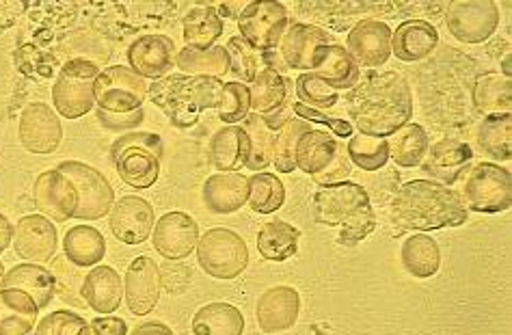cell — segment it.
Listing matches in <instances>:
<instances>
[{
    "label": "cell",
    "mask_w": 512,
    "mask_h": 335,
    "mask_svg": "<svg viewBox=\"0 0 512 335\" xmlns=\"http://www.w3.org/2000/svg\"><path fill=\"white\" fill-rule=\"evenodd\" d=\"M348 115L359 134L392 137L413 117L411 87L396 72L368 74L348 96Z\"/></svg>",
    "instance_id": "1"
},
{
    "label": "cell",
    "mask_w": 512,
    "mask_h": 335,
    "mask_svg": "<svg viewBox=\"0 0 512 335\" xmlns=\"http://www.w3.org/2000/svg\"><path fill=\"white\" fill-rule=\"evenodd\" d=\"M467 217L465 199L450 186L433 180L402 184L392 201V221L400 230L430 232L441 227H458Z\"/></svg>",
    "instance_id": "2"
},
{
    "label": "cell",
    "mask_w": 512,
    "mask_h": 335,
    "mask_svg": "<svg viewBox=\"0 0 512 335\" xmlns=\"http://www.w3.org/2000/svg\"><path fill=\"white\" fill-rule=\"evenodd\" d=\"M225 83L212 76L173 74L156 80L147 96L163 111L175 128H191L199 115L208 109H219Z\"/></svg>",
    "instance_id": "3"
},
{
    "label": "cell",
    "mask_w": 512,
    "mask_h": 335,
    "mask_svg": "<svg viewBox=\"0 0 512 335\" xmlns=\"http://www.w3.org/2000/svg\"><path fill=\"white\" fill-rule=\"evenodd\" d=\"M314 219L329 227H342L340 245L357 247L376 227L370 195L361 184L340 182L325 186L314 195Z\"/></svg>",
    "instance_id": "4"
},
{
    "label": "cell",
    "mask_w": 512,
    "mask_h": 335,
    "mask_svg": "<svg viewBox=\"0 0 512 335\" xmlns=\"http://www.w3.org/2000/svg\"><path fill=\"white\" fill-rule=\"evenodd\" d=\"M100 67L87 59H70L52 85V104L65 119H78L93 111V85Z\"/></svg>",
    "instance_id": "5"
},
{
    "label": "cell",
    "mask_w": 512,
    "mask_h": 335,
    "mask_svg": "<svg viewBox=\"0 0 512 335\" xmlns=\"http://www.w3.org/2000/svg\"><path fill=\"white\" fill-rule=\"evenodd\" d=\"M195 249L199 266L214 279H236L249 266L247 243L227 227H212Z\"/></svg>",
    "instance_id": "6"
},
{
    "label": "cell",
    "mask_w": 512,
    "mask_h": 335,
    "mask_svg": "<svg viewBox=\"0 0 512 335\" xmlns=\"http://www.w3.org/2000/svg\"><path fill=\"white\" fill-rule=\"evenodd\" d=\"M93 98H96L100 111L115 115L134 113L141 109L147 98L145 78L124 65L106 67L93 85Z\"/></svg>",
    "instance_id": "7"
},
{
    "label": "cell",
    "mask_w": 512,
    "mask_h": 335,
    "mask_svg": "<svg viewBox=\"0 0 512 335\" xmlns=\"http://www.w3.org/2000/svg\"><path fill=\"white\" fill-rule=\"evenodd\" d=\"M57 169L72 180L76 189L78 208L74 212V219L98 221L111 212L115 191L98 169L80 163V160H65Z\"/></svg>",
    "instance_id": "8"
},
{
    "label": "cell",
    "mask_w": 512,
    "mask_h": 335,
    "mask_svg": "<svg viewBox=\"0 0 512 335\" xmlns=\"http://www.w3.org/2000/svg\"><path fill=\"white\" fill-rule=\"evenodd\" d=\"M240 37L258 52H271L279 46L288 29V9L273 0H255L242 9L238 18Z\"/></svg>",
    "instance_id": "9"
},
{
    "label": "cell",
    "mask_w": 512,
    "mask_h": 335,
    "mask_svg": "<svg viewBox=\"0 0 512 335\" xmlns=\"http://www.w3.org/2000/svg\"><path fill=\"white\" fill-rule=\"evenodd\" d=\"M471 210L500 214L512 204L510 171L495 163H478L467 176L465 197Z\"/></svg>",
    "instance_id": "10"
},
{
    "label": "cell",
    "mask_w": 512,
    "mask_h": 335,
    "mask_svg": "<svg viewBox=\"0 0 512 335\" xmlns=\"http://www.w3.org/2000/svg\"><path fill=\"white\" fill-rule=\"evenodd\" d=\"M448 31L463 44H482L500 24V9L493 0H458L446 13Z\"/></svg>",
    "instance_id": "11"
},
{
    "label": "cell",
    "mask_w": 512,
    "mask_h": 335,
    "mask_svg": "<svg viewBox=\"0 0 512 335\" xmlns=\"http://www.w3.org/2000/svg\"><path fill=\"white\" fill-rule=\"evenodd\" d=\"M335 39L322 31L316 24H305V22H292L279 42L281 59L290 67V70L299 72H314L318 63L320 50L325 46H331Z\"/></svg>",
    "instance_id": "12"
},
{
    "label": "cell",
    "mask_w": 512,
    "mask_h": 335,
    "mask_svg": "<svg viewBox=\"0 0 512 335\" xmlns=\"http://www.w3.org/2000/svg\"><path fill=\"white\" fill-rule=\"evenodd\" d=\"M18 137L31 154H52L63 139L59 115L44 102H33L20 115Z\"/></svg>",
    "instance_id": "13"
},
{
    "label": "cell",
    "mask_w": 512,
    "mask_h": 335,
    "mask_svg": "<svg viewBox=\"0 0 512 335\" xmlns=\"http://www.w3.org/2000/svg\"><path fill=\"white\" fill-rule=\"evenodd\" d=\"M33 199L37 210L42 212L46 219L57 223L72 219L78 208V195L74 184L59 169L44 171L42 176L35 180Z\"/></svg>",
    "instance_id": "14"
},
{
    "label": "cell",
    "mask_w": 512,
    "mask_h": 335,
    "mask_svg": "<svg viewBox=\"0 0 512 335\" xmlns=\"http://www.w3.org/2000/svg\"><path fill=\"white\" fill-rule=\"evenodd\" d=\"M154 249L167 260H184L199 243V225L191 214L173 210L158 219Z\"/></svg>",
    "instance_id": "15"
},
{
    "label": "cell",
    "mask_w": 512,
    "mask_h": 335,
    "mask_svg": "<svg viewBox=\"0 0 512 335\" xmlns=\"http://www.w3.org/2000/svg\"><path fill=\"white\" fill-rule=\"evenodd\" d=\"M346 46L359 67H379L392 57V29L381 20H361L350 29Z\"/></svg>",
    "instance_id": "16"
},
{
    "label": "cell",
    "mask_w": 512,
    "mask_h": 335,
    "mask_svg": "<svg viewBox=\"0 0 512 335\" xmlns=\"http://www.w3.org/2000/svg\"><path fill=\"white\" fill-rule=\"evenodd\" d=\"M175 57H178V50L167 35H143L128 48L130 70L141 78H152L154 83L169 76Z\"/></svg>",
    "instance_id": "17"
},
{
    "label": "cell",
    "mask_w": 512,
    "mask_h": 335,
    "mask_svg": "<svg viewBox=\"0 0 512 335\" xmlns=\"http://www.w3.org/2000/svg\"><path fill=\"white\" fill-rule=\"evenodd\" d=\"M111 232L126 245H141L154 232V210L143 197H121L111 208Z\"/></svg>",
    "instance_id": "18"
},
{
    "label": "cell",
    "mask_w": 512,
    "mask_h": 335,
    "mask_svg": "<svg viewBox=\"0 0 512 335\" xmlns=\"http://www.w3.org/2000/svg\"><path fill=\"white\" fill-rule=\"evenodd\" d=\"M13 249L20 258L31 262H48L57 251V230L44 214H26L13 227Z\"/></svg>",
    "instance_id": "19"
},
{
    "label": "cell",
    "mask_w": 512,
    "mask_h": 335,
    "mask_svg": "<svg viewBox=\"0 0 512 335\" xmlns=\"http://www.w3.org/2000/svg\"><path fill=\"white\" fill-rule=\"evenodd\" d=\"M124 294L132 314L147 316L154 310L160 299V273L152 258L141 256L132 260L124 279Z\"/></svg>",
    "instance_id": "20"
},
{
    "label": "cell",
    "mask_w": 512,
    "mask_h": 335,
    "mask_svg": "<svg viewBox=\"0 0 512 335\" xmlns=\"http://www.w3.org/2000/svg\"><path fill=\"white\" fill-rule=\"evenodd\" d=\"M301 312L299 292L290 286H275L266 290L258 301V325L264 333H281L296 325Z\"/></svg>",
    "instance_id": "21"
},
{
    "label": "cell",
    "mask_w": 512,
    "mask_h": 335,
    "mask_svg": "<svg viewBox=\"0 0 512 335\" xmlns=\"http://www.w3.org/2000/svg\"><path fill=\"white\" fill-rule=\"evenodd\" d=\"M471 160H474V150L467 143L443 139L430 147L428 158L424 163V171L430 178L439 180L443 186H452L461 180L463 173L469 169Z\"/></svg>",
    "instance_id": "22"
},
{
    "label": "cell",
    "mask_w": 512,
    "mask_h": 335,
    "mask_svg": "<svg viewBox=\"0 0 512 335\" xmlns=\"http://www.w3.org/2000/svg\"><path fill=\"white\" fill-rule=\"evenodd\" d=\"M346 150V143L338 141L329 132L309 130L305 132L299 145H296L294 163L309 176L318 178L329 169V165Z\"/></svg>",
    "instance_id": "23"
},
{
    "label": "cell",
    "mask_w": 512,
    "mask_h": 335,
    "mask_svg": "<svg viewBox=\"0 0 512 335\" xmlns=\"http://www.w3.org/2000/svg\"><path fill=\"white\" fill-rule=\"evenodd\" d=\"M437 44L439 31L426 20H407L392 33V52L404 63H415L430 57Z\"/></svg>",
    "instance_id": "24"
},
{
    "label": "cell",
    "mask_w": 512,
    "mask_h": 335,
    "mask_svg": "<svg viewBox=\"0 0 512 335\" xmlns=\"http://www.w3.org/2000/svg\"><path fill=\"white\" fill-rule=\"evenodd\" d=\"M249 199V178L242 173H217L204 182V204L212 214L238 212Z\"/></svg>",
    "instance_id": "25"
},
{
    "label": "cell",
    "mask_w": 512,
    "mask_h": 335,
    "mask_svg": "<svg viewBox=\"0 0 512 335\" xmlns=\"http://www.w3.org/2000/svg\"><path fill=\"white\" fill-rule=\"evenodd\" d=\"M316 78H320L322 83H327L335 91H344V89H353L359 80H361V67L357 61L348 55V50L340 44H331L320 50L318 63L314 67Z\"/></svg>",
    "instance_id": "26"
},
{
    "label": "cell",
    "mask_w": 512,
    "mask_h": 335,
    "mask_svg": "<svg viewBox=\"0 0 512 335\" xmlns=\"http://www.w3.org/2000/svg\"><path fill=\"white\" fill-rule=\"evenodd\" d=\"M124 281L111 266H93L85 275L83 297L93 312L113 314L121 305Z\"/></svg>",
    "instance_id": "27"
},
{
    "label": "cell",
    "mask_w": 512,
    "mask_h": 335,
    "mask_svg": "<svg viewBox=\"0 0 512 335\" xmlns=\"http://www.w3.org/2000/svg\"><path fill=\"white\" fill-rule=\"evenodd\" d=\"M111 158L119 178L132 189H150L160 176V158L145 147H124Z\"/></svg>",
    "instance_id": "28"
},
{
    "label": "cell",
    "mask_w": 512,
    "mask_h": 335,
    "mask_svg": "<svg viewBox=\"0 0 512 335\" xmlns=\"http://www.w3.org/2000/svg\"><path fill=\"white\" fill-rule=\"evenodd\" d=\"M39 318V307L22 290H0V335H29Z\"/></svg>",
    "instance_id": "29"
},
{
    "label": "cell",
    "mask_w": 512,
    "mask_h": 335,
    "mask_svg": "<svg viewBox=\"0 0 512 335\" xmlns=\"http://www.w3.org/2000/svg\"><path fill=\"white\" fill-rule=\"evenodd\" d=\"M249 156L247 132L242 126H225L210 139V163L221 173H234L245 167Z\"/></svg>",
    "instance_id": "30"
},
{
    "label": "cell",
    "mask_w": 512,
    "mask_h": 335,
    "mask_svg": "<svg viewBox=\"0 0 512 335\" xmlns=\"http://www.w3.org/2000/svg\"><path fill=\"white\" fill-rule=\"evenodd\" d=\"M7 290H22L37 303L39 310L50 305L52 294H55V279L44 266L35 264H18L5 275L3 286Z\"/></svg>",
    "instance_id": "31"
},
{
    "label": "cell",
    "mask_w": 512,
    "mask_h": 335,
    "mask_svg": "<svg viewBox=\"0 0 512 335\" xmlns=\"http://www.w3.org/2000/svg\"><path fill=\"white\" fill-rule=\"evenodd\" d=\"M249 100H251V111L260 117L281 111V106H284L288 100L286 76L273 70V67L260 70L249 87Z\"/></svg>",
    "instance_id": "32"
},
{
    "label": "cell",
    "mask_w": 512,
    "mask_h": 335,
    "mask_svg": "<svg viewBox=\"0 0 512 335\" xmlns=\"http://www.w3.org/2000/svg\"><path fill=\"white\" fill-rule=\"evenodd\" d=\"M400 262L404 271L417 279H428L439 273L441 251L435 238L428 234H413L404 240L400 251Z\"/></svg>",
    "instance_id": "33"
},
{
    "label": "cell",
    "mask_w": 512,
    "mask_h": 335,
    "mask_svg": "<svg viewBox=\"0 0 512 335\" xmlns=\"http://www.w3.org/2000/svg\"><path fill=\"white\" fill-rule=\"evenodd\" d=\"M65 258L78 268L98 266L106 256L104 236L89 225H76L63 238Z\"/></svg>",
    "instance_id": "34"
},
{
    "label": "cell",
    "mask_w": 512,
    "mask_h": 335,
    "mask_svg": "<svg viewBox=\"0 0 512 335\" xmlns=\"http://www.w3.org/2000/svg\"><path fill=\"white\" fill-rule=\"evenodd\" d=\"M242 331H245V316L229 303L204 305L193 318L195 335H242Z\"/></svg>",
    "instance_id": "35"
},
{
    "label": "cell",
    "mask_w": 512,
    "mask_h": 335,
    "mask_svg": "<svg viewBox=\"0 0 512 335\" xmlns=\"http://www.w3.org/2000/svg\"><path fill=\"white\" fill-rule=\"evenodd\" d=\"M301 232L286 221L266 223L258 234V251L264 260L284 262L299 251Z\"/></svg>",
    "instance_id": "36"
},
{
    "label": "cell",
    "mask_w": 512,
    "mask_h": 335,
    "mask_svg": "<svg viewBox=\"0 0 512 335\" xmlns=\"http://www.w3.org/2000/svg\"><path fill=\"white\" fill-rule=\"evenodd\" d=\"M225 24L214 7H195L182 20L184 42L188 48H212L223 35Z\"/></svg>",
    "instance_id": "37"
},
{
    "label": "cell",
    "mask_w": 512,
    "mask_h": 335,
    "mask_svg": "<svg viewBox=\"0 0 512 335\" xmlns=\"http://www.w3.org/2000/svg\"><path fill=\"white\" fill-rule=\"evenodd\" d=\"M175 65L191 76L219 78L229 72V57L225 46L212 48H182L175 57Z\"/></svg>",
    "instance_id": "38"
},
{
    "label": "cell",
    "mask_w": 512,
    "mask_h": 335,
    "mask_svg": "<svg viewBox=\"0 0 512 335\" xmlns=\"http://www.w3.org/2000/svg\"><path fill=\"white\" fill-rule=\"evenodd\" d=\"M387 145L389 156L398 167H417L424 163L428 152V132L420 124H407L392 134V141H387Z\"/></svg>",
    "instance_id": "39"
},
{
    "label": "cell",
    "mask_w": 512,
    "mask_h": 335,
    "mask_svg": "<svg viewBox=\"0 0 512 335\" xmlns=\"http://www.w3.org/2000/svg\"><path fill=\"white\" fill-rule=\"evenodd\" d=\"M242 130L247 132L249 141V156L245 167L255 173H262L268 165H273V147H275V134L268 128V124L260 115H249L242 122Z\"/></svg>",
    "instance_id": "40"
},
{
    "label": "cell",
    "mask_w": 512,
    "mask_h": 335,
    "mask_svg": "<svg viewBox=\"0 0 512 335\" xmlns=\"http://www.w3.org/2000/svg\"><path fill=\"white\" fill-rule=\"evenodd\" d=\"M474 104L482 115H508L512 109L510 78L500 74L482 76L474 89Z\"/></svg>",
    "instance_id": "41"
},
{
    "label": "cell",
    "mask_w": 512,
    "mask_h": 335,
    "mask_svg": "<svg viewBox=\"0 0 512 335\" xmlns=\"http://www.w3.org/2000/svg\"><path fill=\"white\" fill-rule=\"evenodd\" d=\"M480 150L489 158L502 163L512 156V117L508 115H489L484 119L478 132Z\"/></svg>",
    "instance_id": "42"
},
{
    "label": "cell",
    "mask_w": 512,
    "mask_h": 335,
    "mask_svg": "<svg viewBox=\"0 0 512 335\" xmlns=\"http://www.w3.org/2000/svg\"><path fill=\"white\" fill-rule=\"evenodd\" d=\"M50 273H52V279H55V294L63 303L78 307V310L87 307V301L83 297V284H85L83 268H78L65 256H57L52 260Z\"/></svg>",
    "instance_id": "43"
},
{
    "label": "cell",
    "mask_w": 512,
    "mask_h": 335,
    "mask_svg": "<svg viewBox=\"0 0 512 335\" xmlns=\"http://www.w3.org/2000/svg\"><path fill=\"white\" fill-rule=\"evenodd\" d=\"M286 201V186L273 173H255L249 178L247 204L258 214H273Z\"/></svg>",
    "instance_id": "44"
},
{
    "label": "cell",
    "mask_w": 512,
    "mask_h": 335,
    "mask_svg": "<svg viewBox=\"0 0 512 335\" xmlns=\"http://www.w3.org/2000/svg\"><path fill=\"white\" fill-rule=\"evenodd\" d=\"M346 152L350 163L363 171H379L389 160V145L385 139L368 137V134H355L350 137Z\"/></svg>",
    "instance_id": "45"
},
{
    "label": "cell",
    "mask_w": 512,
    "mask_h": 335,
    "mask_svg": "<svg viewBox=\"0 0 512 335\" xmlns=\"http://www.w3.org/2000/svg\"><path fill=\"white\" fill-rule=\"evenodd\" d=\"M312 130L309 122L305 119H288V122L281 126L279 134H275V147H273V165L279 173H292L296 169L294 156H296V145H299L301 137L305 132Z\"/></svg>",
    "instance_id": "46"
},
{
    "label": "cell",
    "mask_w": 512,
    "mask_h": 335,
    "mask_svg": "<svg viewBox=\"0 0 512 335\" xmlns=\"http://www.w3.org/2000/svg\"><path fill=\"white\" fill-rule=\"evenodd\" d=\"M229 57V70L238 76V83H253V78L260 72V52L251 48L240 35L232 37L225 46Z\"/></svg>",
    "instance_id": "47"
},
{
    "label": "cell",
    "mask_w": 512,
    "mask_h": 335,
    "mask_svg": "<svg viewBox=\"0 0 512 335\" xmlns=\"http://www.w3.org/2000/svg\"><path fill=\"white\" fill-rule=\"evenodd\" d=\"M251 115V100H249V87L238 83H225L223 87V100L219 106V119L227 126H236Z\"/></svg>",
    "instance_id": "48"
},
{
    "label": "cell",
    "mask_w": 512,
    "mask_h": 335,
    "mask_svg": "<svg viewBox=\"0 0 512 335\" xmlns=\"http://www.w3.org/2000/svg\"><path fill=\"white\" fill-rule=\"evenodd\" d=\"M296 96H299L301 104L314 111H327L338 102V91L331 89L327 83H322L320 78L309 72L296 78Z\"/></svg>",
    "instance_id": "49"
},
{
    "label": "cell",
    "mask_w": 512,
    "mask_h": 335,
    "mask_svg": "<svg viewBox=\"0 0 512 335\" xmlns=\"http://www.w3.org/2000/svg\"><path fill=\"white\" fill-rule=\"evenodd\" d=\"M35 335H91V327L83 316L57 310L39 320Z\"/></svg>",
    "instance_id": "50"
},
{
    "label": "cell",
    "mask_w": 512,
    "mask_h": 335,
    "mask_svg": "<svg viewBox=\"0 0 512 335\" xmlns=\"http://www.w3.org/2000/svg\"><path fill=\"white\" fill-rule=\"evenodd\" d=\"M158 273H160V288H165L167 294H182L191 286L193 271L191 266L178 262V260H167L163 264H158Z\"/></svg>",
    "instance_id": "51"
},
{
    "label": "cell",
    "mask_w": 512,
    "mask_h": 335,
    "mask_svg": "<svg viewBox=\"0 0 512 335\" xmlns=\"http://www.w3.org/2000/svg\"><path fill=\"white\" fill-rule=\"evenodd\" d=\"M292 111H294V115L299 117V119H305V122H316V124H322V126H329L335 134H338V137H353V126H350L346 119H335V117H329V115H325V113H320V111H314V109H309V106H305V104H301V102H294L292 104Z\"/></svg>",
    "instance_id": "52"
},
{
    "label": "cell",
    "mask_w": 512,
    "mask_h": 335,
    "mask_svg": "<svg viewBox=\"0 0 512 335\" xmlns=\"http://www.w3.org/2000/svg\"><path fill=\"white\" fill-rule=\"evenodd\" d=\"M124 147H145V150L154 152L158 158H163V139L156 137L152 132H128L124 137H119L113 143V150L111 156H115L119 150H124Z\"/></svg>",
    "instance_id": "53"
},
{
    "label": "cell",
    "mask_w": 512,
    "mask_h": 335,
    "mask_svg": "<svg viewBox=\"0 0 512 335\" xmlns=\"http://www.w3.org/2000/svg\"><path fill=\"white\" fill-rule=\"evenodd\" d=\"M145 113L143 109L134 111V113H126V115H115V113H106V111H98V122L106 128V130H134L143 124Z\"/></svg>",
    "instance_id": "54"
},
{
    "label": "cell",
    "mask_w": 512,
    "mask_h": 335,
    "mask_svg": "<svg viewBox=\"0 0 512 335\" xmlns=\"http://www.w3.org/2000/svg\"><path fill=\"white\" fill-rule=\"evenodd\" d=\"M91 335H128V325L124 318L100 316L91 320Z\"/></svg>",
    "instance_id": "55"
},
{
    "label": "cell",
    "mask_w": 512,
    "mask_h": 335,
    "mask_svg": "<svg viewBox=\"0 0 512 335\" xmlns=\"http://www.w3.org/2000/svg\"><path fill=\"white\" fill-rule=\"evenodd\" d=\"M24 11V3H0V31L9 29Z\"/></svg>",
    "instance_id": "56"
},
{
    "label": "cell",
    "mask_w": 512,
    "mask_h": 335,
    "mask_svg": "<svg viewBox=\"0 0 512 335\" xmlns=\"http://www.w3.org/2000/svg\"><path fill=\"white\" fill-rule=\"evenodd\" d=\"M130 335H175V333L165 323H158V320H147V323H141L134 327Z\"/></svg>",
    "instance_id": "57"
},
{
    "label": "cell",
    "mask_w": 512,
    "mask_h": 335,
    "mask_svg": "<svg viewBox=\"0 0 512 335\" xmlns=\"http://www.w3.org/2000/svg\"><path fill=\"white\" fill-rule=\"evenodd\" d=\"M11 238H13V225L9 223L5 214H0V253L11 245Z\"/></svg>",
    "instance_id": "58"
},
{
    "label": "cell",
    "mask_w": 512,
    "mask_h": 335,
    "mask_svg": "<svg viewBox=\"0 0 512 335\" xmlns=\"http://www.w3.org/2000/svg\"><path fill=\"white\" fill-rule=\"evenodd\" d=\"M3 279H5V266L0 264V286H3Z\"/></svg>",
    "instance_id": "59"
}]
</instances>
